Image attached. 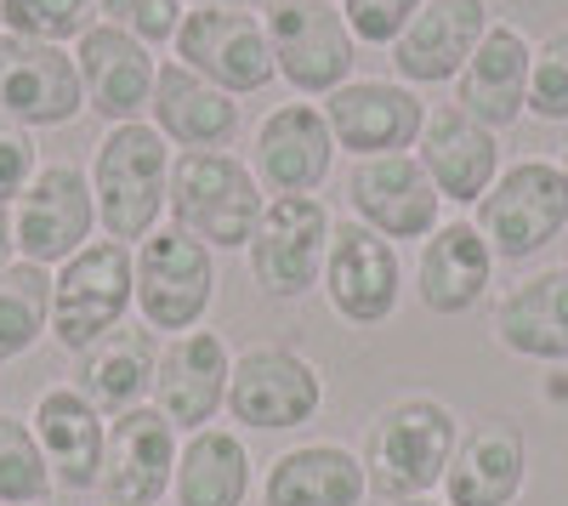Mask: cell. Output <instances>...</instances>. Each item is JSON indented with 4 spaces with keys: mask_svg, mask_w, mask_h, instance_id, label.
I'll return each instance as SVG.
<instances>
[{
    "mask_svg": "<svg viewBox=\"0 0 568 506\" xmlns=\"http://www.w3.org/2000/svg\"><path fill=\"white\" fill-rule=\"evenodd\" d=\"M369 495L364 462L347 444H296L267 462L262 506H358Z\"/></svg>",
    "mask_w": 568,
    "mask_h": 506,
    "instance_id": "28",
    "label": "cell"
},
{
    "mask_svg": "<svg viewBox=\"0 0 568 506\" xmlns=\"http://www.w3.org/2000/svg\"><path fill=\"white\" fill-rule=\"evenodd\" d=\"M347 216L387 234L393 245L426 240L444 222V194L433 189V176L415 154H375V160H353L347 171Z\"/></svg>",
    "mask_w": 568,
    "mask_h": 506,
    "instance_id": "13",
    "label": "cell"
},
{
    "mask_svg": "<svg viewBox=\"0 0 568 506\" xmlns=\"http://www.w3.org/2000/svg\"><path fill=\"white\" fill-rule=\"evenodd\" d=\"M529 478V438L517 422H478L460 433L455 462L444 473L449 506H511Z\"/></svg>",
    "mask_w": 568,
    "mask_h": 506,
    "instance_id": "26",
    "label": "cell"
},
{
    "mask_svg": "<svg viewBox=\"0 0 568 506\" xmlns=\"http://www.w3.org/2000/svg\"><path fill=\"white\" fill-rule=\"evenodd\" d=\"M495 342L517 358H568V267H540L517 280L495 307Z\"/></svg>",
    "mask_w": 568,
    "mask_h": 506,
    "instance_id": "29",
    "label": "cell"
},
{
    "mask_svg": "<svg viewBox=\"0 0 568 506\" xmlns=\"http://www.w3.org/2000/svg\"><path fill=\"white\" fill-rule=\"evenodd\" d=\"M324 404V376L318 364L284 342H256L245 353H233L227 376V416L256 433H291L318 416Z\"/></svg>",
    "mask_w": 568,
    "mask_h": 506,
    "instance_id": "9",
    "label": "cell"
},
{
    "mask_svg": "<svg viewBox=\"0 0 568 506\" xmlns=\"http://www.w3.org/2000/svg\"><path fill=\"white\" fill-rule=\"evenodd\" d=\"M495 7L489 0H426V7L409 18V29L393 40V69L404 85H444L455 80L478 40L489 34Z\"/></svg>",
    "mask_w": 568,
    "mask_h": 506,
    "instance_id": "19",
    "label": "cell"
},
{
    "mask_svg": "<svg viewBox=\"0 0 568 506\" xmlns=\"http://www.w3.org/2000/svg\"><path fill=\"white\" fill-rule=\"evenodd\" d=\"M495 285V251L471 222H438L433 234L420 240L415 256V296L426 302V313L460 318L471 313Z\"/></svg>",
    "mask_w": 568,
    "mask_h": 506,
    "instance_id": "23",
    "label": "cell"
},
{
    "mask_svg": "<svg viewBox=\"0 0 568 506\" xmlns=\"http://www.w3.org/2000/svg\"><path fill=\"white\" fill-rule=\"evenodd\" d=\"M165 211L182 234H194L200 245L245 251L267 200H262V182H256L251 160L227 154V149H182L171 160Z\"/></svg>",
    "mask_w": 568,
    "mask_h": 506,
    "instance_id": "3",
    "label": "cell"
},
{
    "mask_svg": "<svg viewBox=\"0 0 568 506\" xmlns=\"http://www.w3.org/2000/svg\"><path fill=\"white\" fill-rule=\"evenodd\" d=\"M529 114H535V120H568V23H557V29L535 45Z\"/></svg>",
    "mask_w": 568,
    "mask_h": 506,
    "instance_id": "34",
    "label": "cell"
},
{
    "mask_svg": "<svg viewBox=\"0 0 568 506\" xmlns=\"http://www.w3.org/2000/svg\"><path fill=\"white\" fill-rule=\"evenodd\" d=\"M45 331H52V267L18 256L0 273V364L23 358Z\"/></svg>",
    "mask_w": 568,
    "mask_h": 506,
    "instance_id": "31",
    "label": "cell"
},
{
    "mask_svg": "<svg viewBox=\"0 0 568 506\" xmlns=\"http://www.w3.org/2000/svg\"><path fill=\"white\" fill-rule=\"evenodd\" d=\"M329 120L336 149H347L353 160H375V154H415L420 125H426V103L415 98V85L404 80H347L342 91H329L318 103Z\"/></svg>",
    "mask_w": 568,
    "mask_h": 506,
    "instance_id": "14",
    "label": "cell"
},
{
    "mask_svg": "<svg viewBox=\"0 0 568 506\" xmlns=\"http://www.w3.org/2000/svg\"><path fill=\"white\" fill-rule=\"evenodd\" d=\"M98 18L125 29L142 45H160V40H176L187 7H182V0H98Z\"/></svg>",
    "mask_w": 568,
    "mask_h": 506,
    "instance_id": "35",
    "label": "cell"
},
{
    "mask_svg": "<svg viewBox=\"0 0 568 506\" xmlns=\"http://www.w3.org/2000/svg\"><path fill=\"white\" fill-rule=\"evenodd\" d=\"M420 7H426V0H342V18H347L358 45H387V52H393V40L409 29V18Z\"/></svg>",
    "mask_w": 568,
    "mask_h": 506,
    "instance_id": "36",
    "label": "cell"
},
{
    "mask_svg": "<svg viewBox=\"0 0 568 506\" xmlns=\"http://www.w3.org/2000/svg\"><path fill=\"white\" fill-rule=\"evenodd\" d=\"M336 165V136L318 103H278L251 136V171L273 194H318Z\"/></svg>",
    "mask_w": 568,
    "mask_h": 506,
    "instance_id": "18",
    "label": "cell"
},
{
    "mask_svg": "<svg viewBox=\"0 0 568 506\" xmlns=\"http://www.w3.org/2000/svg\"><path fill=\"white\" fill-rule=\"evenodd\" d=\"M529 69H535L529 34L495 18L489 34L478 40V52H471V63L455 74V103L471 120H484L489 131H506L529 114Z\"/></svg>",
    "mask_w": 568,
    "mask_h": 506,
    "instance_id": "21",
    "label": "cell"
},
{
    "mask_svg": "<svg viewBox=\"0 0 568 506\" xmlns=\"http://www.w3.org/2000/svg\"><path fill=\"white\" fill-rule=\"evenodd\" d=\"M329 227H336V216L324 211L318 194H273L245 245L256 291L273 302H296L313 285H324Z\"/></svg>",
    "mask_w": 568,
    "mask_h": 506,
    "instance_id": "7",
    "label": "cell"
},
{
    "mask_svg": "<svg viewBox=\"0 0 568 506\" xmlns=\"http://www.w3.org/2000/svg\"><path fill=\"white\" fill-rule=\"evenodd\" d=\"M18 262V240H12V211H0V273Z\"/></svg>",
    "mask_w": 568,
    "mask_h": 506,
    "instance_id": "38",
    "label": "cell"
},
{
    "mask_svg": "<svg viewBox=\"0 0 568 506\" xmlns=\"http://www.w3.org/2000/svg\"><path fill=\"white\" fill-rule=\"evenodd\" d=\"M125 307H136L131 245L91 240L80 256L52 267V336L69 353H85L98 336L125 325Z\"/></svg>",
    "mask_w": 568,
    "mask_h": 506,
    "instance_id": "8",
    "label": "cell"
},
{
    "mask_svg": "<svg viewBox=\"0 0 568 506\" xmlns=\"http://www.w3.org/2000/svg\"><path fill=\"white\" fill-rule=\"evenodd\" d=\"M154 364H160V347H154L149 325H114L85 353H74V393L98 416L114 422L154 393Z\"/></svg>",
    "mask_w": 568,
    "mask_h": 506,
    "instance_id": "27",
    "label": "cell"
},
{
    "mask_svg": "<svg viewBox=\"0 0 568 506\" xmlns=\"http://www.w3.org/2000/svg\"><path fill=\"white\" fill-rule=\"evenodd\" d=\"M34 171H40L34 131L0 114V211H12V205H18V194L34 182Z\"/></svg>",
    "mask_w": 568,
    "mask_h": 506,
    "instance_id": "37",
    "label": "cell"
},
{
    "mask_svg": "<svg viewBox=\"0 0 568 506\" xmlns=\"http://www.w3.org/2000/svg\"><path fill=\"white\" fill-rule=\"evenodd\" d=\"M34 444L45 455V467H52V484L80 495V489H98L103 478V444H109V427L103 416L91 409L74 387H45L34 398Z\"/></svg>",
    "mask_w": 568,
    "mask_h": 506,
    "instance_id": "25",
    "label": "cell"
},
{
    "mask_svg": "<svg viewBox=\"0 0 568 506\" xmlns=\"http://www.w3.org/2000/svg\"><path fill=\"white\" fill-rule=\"evenodd\" d=\"M176 506H245L251 495V449L233 427H205L187 433L176 449V478H171Z\"/></svg>",
    "mask_w": 568,
    "mask_h": 506,
    "instance_id": "30",
    "label": "cell"
},
{
    "mask_svg": "<svg viewBox=\"0 0 568 506\" xmlns=\"http://www.w3.org/2000/svg\"><path fill=\"white\" fill-rule=\"evenodd\" d=\"M176 63H187L194 74H205L211 85H222L227 98H251V91L273 85V45L256 12H233V7H200L187 12L176 29Z\"/></svg>",
    "mask_w": 568,
    "mask_h": 506,
    "instance_id": "12",
    "label": "cell"
},
{
    "mask_svg": "<svg viewBox=\"0 0 568 506\" xmlns=\"http://www.w3.org/2000/svg\"><path fill=\"white\" fill-rule=\"evenodd\" d=\"M278 80L302 98H329L353 80V29L336 0H262Z\"/></svg>",
    "mask_w": 568,
    "mask_h": 506,
    "instance_id": "5",
    "label": "cell"
},
{
    "mask_svg": "<svg viewBox=\"0 0 568 506\" xmlns=\"http://www.w3.org/2000/svg\"><path fill=\"white\" fill-rule=\"evenodd\" d=\"M324 296L336 307V318H347L358 331L387 325L404 296L398 245L387 234H375V227H364L358 216H336L329 256H324Z\"/></svg>",
    "mask_w": 568,
    "mask_h": 506,
    "instance_id": "11",
    "label": "cell"
},
{
    "mask_svg": "<svg viewBox=\"0 0 568 506\" xmlns=\"http://www.w3.org/2000/svg\"><path fill=\"white\" fill-rule=\"evenodd\" d=\"M387 506H449V500H433V495H409V500H387Z\"/></svg>",
    "mask_w": 568,
    "mask_h": 506,
    "instance_id": "40",
    "label": "cell"
},
{
    "mask_svg": "<svg viewBox=\"0 0 568 506\" xmlns=\"http://www.w3.org/2000/svg\"><path fill=\"white\" fill-rule=\"evenodd\" d=\"M227 376H233L227 342L216 331H182L160 347L149 398L176 433H205L216 409H227Z\"/></svg>",
    "mask_w": 568,
    "mask_h": 506,
    "instance_id": "16",
    "label": "cell"
},
{
    "mask_svg": "<svg viewBox=\"0 0 568 506\" xmlns=\"http://www.w3.org/2000/svg\"><path fill=\"white\" fill-rule=\"evenodd\" d=\"M52 489L58 484L34 444V427L23 416H0V506H40Z\"/></svg>",
    "mask_w": 568,
    "mask_h": 506,
    "instance_id": "32",
    "label": "cell"
},
{
    "mask_svg": "<svg viewBox=\"0 0 568 506\" xmlns=\"http://www.w3.org/2000/svg\"><path fill=\"white\" fill-rule=\"evenodd\" d=\"M176 449H182L176 427L154 404L114 416L103 444V478H98L103 506H160V495H171L176 478Z\"/></svg>",
    "mask_w": 568,
    "mask_h": 506,
    "instance_id": "17",
    "label": "cell"
},
{
    "mask_svg": "<svg viewBox=\"0 0 568 506\" xmlns=\"http://www.w3.org/2000/svg\"><path fill=\"white\" fill-rule=\"evenodd\" d=\"M557 165H562V176H568V149H562V160H557Z\"/></svg>",
    "mask_w": 568,
    "mask_h": 506,
    "instance_id": "41",
    "label": "cell"
},
{
    "mask_svg": "<svg viewBox=\"0 0 568 506\" xmlns=\"http://www.w3.org/2000/svg\"><path fill=\"white\" fill-rule=\"evenodd\" d=\"M80 109L85 85L69 45H45L0 29V114L40 131V125H69Z\"/></svg>",
    "mask_w": 568,
    "mask_h": 506,
    "instance_id": "15",
    "label": "cell"
},
{
    "mask_svg": "<svg viewBox=\"0 0 568 506\" xmlns=\"http://www.w3.org/2000/svg\"><path fill=\"white\" fill-rule=\"evenodd\" d=\"M0 23L23 40L69 45L98 23V0H0Z\"/></svg>",
    "mask_w": 568,
    "mask_h": 506,
    "instance_id": "33",
    "label": "cell"
},
{
    "mask_svg": "<svg viewBox=\"0 0 568 506\" xmlns=\"http://www.w3.org/2000/svg\"><path fill=\"white\" fill-rule=\"evenodd\" d=\"M74 69H80V85H85V109H98L109 125H125L149 109L154 74H160L149 45L131 40L114 23H91L74 40Z\"/></svg>",
    "mask_w": 568,
    "mask_h": 506,
    "instance_id": "22",
    "label": "cell"
},
{
    "mask_svg": "<svg viewBox=\"0 0 568 506\" xmlns=\"http://www.w3.org/2000/svg\"><path fill=\"white\" fill-rule=\"evenodd\" d=\"M136 267V313L149 331H200V318L216 302V251L200 245L182 227H154L149 240L131 251Z\"/></svg>",
    "mask_w": 568,
    "mask_h": 506,
    "instance_id": "6",
    "label": "cell"
},
{
    "mask_svg": "<svg viewBox=\"0 0 568 506\" xmlns=\"http://www.w3.org/2000/svg\"><path fill=\"white\" fill-rule=\"evenodd\" d=\"M154 131L176 149H227L240 136V98H227L222 85L194 74L187 63L165 58L154 74V98H149Z\"/></svg>",
    "mask_w": 568,
    "mask_h": 506,
    "instance_id": "24",
    "label": "cell"
},
{
    "mask_svg": "<svg viewBox=\"0 0 568 506\" xmlns=\"http://www.w3.org/2000/svg\"><path fill=\"white\" fill-rule=\"evenodd\" d=\"M455 444H460L455 409L433 393H409V398H393L369 416L358 462H364V478L382 500H409V495L444 489Z\"/></svg>",
    "mask_w": 568,
    "mask_h": 506,
    "instance_id": "1",
    "label": "cell"
},
{
    "mask_svg": "<svg viewBox=\"0 0 568 506\" xmlns=\"http://www.w3.org/2000/svg\"><path fill=\"white\" fill-rule=\"evenodd\" d=\"M471 227L489 240L495 262H529L568 227V176L557 160L500 165L495 189L471 205Z\"/></svg>",
    "mask_w": 568,
    "mask_h": 506,
    "instance_id": "4",
    "label": "cell"
},
{
    "mask_svg": "<svg viewBox=\"0 0 568 506\" xmlns=\"http://www.w3.org/2000/svg\"><path fill=\"white\" fill-rule=\"evenodd\" d=\"M187 12H200V7H233V12H251V7H262V0H182Z\"/></svg>",
    "mask_w": 568,
    "mask_h": 506,
    "instance_id": "39",
    "label": "cell"
},
{
    "mask_svg": "<svg viewBox=\"0 0 568 506\" xmlns=\"http://www.w3.org/2000/svg\"><path fill=\"white\" fill-rule=\"evenodd\" d=\"M91 227H98V194H91V176L69 160L40 165L12 205L18 256L40 267H63L69 256H80L91 245Z\"/></svg>",
    "mask_w": 568,
    "mask_h": 506,
    "instance_id": "10",
    "label": "cell"
},
{
    "mask_svg": "<svg viewBox=\"0 0 568 506\" xmlns=\"http://www.w3.org/2000/svg\"><path fill=\"white\" fill-rule=\"evenodd\" d=\"M91 194H98L103 240H120L136 251L154 234L171 194V143L154 131V120L109 125L98 160H91Z\"/></svg>",
    "mask_w": 568,
    "mask_h": 506,
    "instance_id": "2",
    "label": "cell"
},
{
    "mask_svg": "<svg viewBox=\"0 0 568 506\" xmlns=\"http://www.w3.org/2000/svg\"><path fill=\"white\" fill-rule=\"evenodd\" d=\"M415 160L426 165L433 189L449 205H478L495 189V176H500V143H495V131L484 120H471L460 103L426 109Z\"/></svg>",
    "mask_w": 568,
    "mask_h": 506,
    "instance_id": "20",
    "label": "cell"
}]
</instances>
